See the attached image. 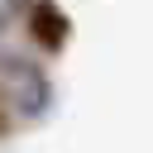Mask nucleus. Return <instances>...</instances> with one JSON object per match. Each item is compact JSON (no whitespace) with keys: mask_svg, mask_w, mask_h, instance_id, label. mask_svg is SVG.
Here are the masks:
<instances>
[{"mask_svg":"<svg viewBox=\"0 0 153 153\" xmlns=\"http://www.w3.org/2000/svg\"><path fill=\"white\" fill-rule=\"evenodd\" d=\"M29 29H33V38H38V43H48V48H62V43H67V33H72V24H67V19L57 14V5H48V0L29 10Z\"/></svg>","mask_w":153,"mask_h":153,"instance_id":"obj_1","label":"nucleus"},{"mask_svg":"<svg viewBox=\"0 0 153 153\" xmlns=\"http://www.w3.org/2000/svg\"><path fill=\"white\" fill-rule=\"evenodd\" d=\"M19 14H24V0H0V29H10Z\"/></svg>","mask_w":153,"mask_h":153,"instance_id":"obj_2","label":"nucleus"}]
</instances>
